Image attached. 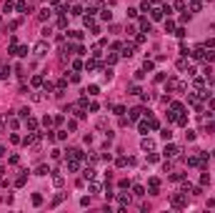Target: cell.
<instances>
[{"label":"cell","mask_w":215,"mask_h":213,"mask_svg":"<svg viewBox=\"0 0 215 213\" xmlns=\"http://www.w3.org/2000/svg\"><path fill=\"white\" fill-rule=\"evenodd\" d=\"M185 83L183 80H178V78H168V83H165V93H170V90H175V93H185Z\"/></svg>","instance_id":"obj_1"},{"label":"cell","mask_w":215,"mask_h":213,"mask_svg":"<svg viewBox=\"0 0 215 213\" xmlns=\"http://www.w3.org/2000/svg\"><path fill=\"white\" fill-rule=\"evenodd\" d=\"M170 206L173 208H185L188 206V193H173V196H170Z\"/></svg>","instance_id":"obj_2"},{"label":"cell","mask_w":215,"mask_h":213,"mask_svg":"<svg viewBox=\"0 0 215 213\" xmlns=\"http://www.w3.org/2000/svg\"><path fill=\"white\" fill-rule=\"evenodd\" d=\"M23 143H25V145H38V143H40V133H30V135H25Z\"/></svg>","instance_id":"obj_3"},{"label":"cell","mask_w":215,"mask_h":213,"mask_svg":"<svg viewBox=\"0 0 215 213\" xmlns=\"http://www.w3.org/2000/svg\"><path fill=\"white\" fill-rule=\"evenodd\" d=\"M148 188H150V196H158V190H160V178H150V181H148Z\"/></svg>","instance_id":"obj_4"},{"label":"cell","mask_w":215,"mask_h":213,"mask_svg":"<svg viewBox=\"0 0 215 213\" xmlns=\"http://www.w3.org/2000/svg\"><path fill=\"white\" fill-rule=\"evenodd\" d=\"M150 18H153V20H163V18H165V8H163V5L153 8V10H150Z\"/></svg>","instance_id":"obj_5"},{"label":"cell","mask_w":215,"mask_h":213,"mask_svg":"<svg viewBox=\"0 0 215 213\" xmlns=\"http://www.w3.org/2000/svg\"><path fill=\"white\" fill-rule=\"evenodd\" d=\"M33 53H35L38 58H43V55L48 53V43H45V40H40V43H38V45L33 48Z\"/></svg>","instance_id":"obj_6"},{"label":"cell","mask_w":215,"mask_h":213,"mask_svg":"<svg viewBox=\"0 0 215 213\" xmlns=\"http://www.w3.org/2000/svg\"><path fill=\"white\" fill-rule=\"evenodd\" d=\"M140 148L150 153V150H155V141H153V138H143V143H140Z\"/></svg>","instance_id":"obj_7"},{"label":"cell","mask_w":215,"mask_h":213,"mask_svg":"<svg viewBox=\"0 0 215 213\" xmlns=\"http://www.w3.org/2000/svg\"><path fill=\"white\" fill-rule=\"evenodd\" d=\"M178 153H180V148H178V145H165V156H168V158H175Z\"/></svg>","instance_id":"obj_8"},{"label":"cell","mask_w":215,"mask_h":213,"mask_svg":"<svg viewBox=\"0 0 215 213\" xmlns=\"http://www.w3.org/2000/svg\"><path fill=\"white\" fill-rule=\"evenodd\" d=\"M133 53H135V45L128 43V45H123V53H120V55H123V58H133Z\"/></svg>","instance_id":"obj_9"},{"label":"cell","mask_w":215,"mask_h":213,"mask_svg":"<svg viewBox=\"0 0 215 213\" xmlns=\"http://www.w3.org/2000/svg\"><path fill=\"white\" fill-rule=\"evenodd\" d=\"M88 190H90V193H98V190H100V181H98V178H90Z\"/></svg>","instance_id":"obj_10"},{"label":"cell","mask_w":215,"mask_h":213,"mask_svg":"<svg viewBox=\"0 0 215 213\" xmlns=\"http://www.w3.org/2000/svg\"><path fill=\"white\" fill-rule=\"evenodd\" d=\"M193 58H195V60H203V63H205V48H195V50H193Z\"/></svg>","instance_id":"obj_11"},{"label":"cell","mask_w":215,"mask_h":213,"mask_svg":"<svg viewBox=\"0 0 215 213\" xmlns=\"http://www.w3.org/2000/svg\"><path fill=\"white\" fill-rule=\"evenodd\" d=\"M100 68V63H98V58H90V60L85 63V70H98Z\"/></svg>","instance_id":"obj_12"},{"label":"cell","mask_w":215,"mask_h":213,"mask_svg":"<svg viewBox=\"0 0 215 213\" xmlns=\"http://www.w3.org/2000/svg\"><path fill=\"white\" fill-rule=\"evenodd\" d=\"M63 183H65V178L60 176V173H53V186H55V188H60Z\"/></svg>","instance_id":"obj_13"},{"label":"cell","mask_w":215,"mask_h":213,"mask_svg":"<svg viewBox=\"0 0 215 213\" xmlns=\"http://www.w3.org/2000/svg\"><path fill=\"white\" fill-rule=\"evenodd\" d=\"M80 168V161L78 158H68V170H78Z\"/></svg>","instance_id":"obj_14"},{"label":"cell","mask_w":215,"mask_h":213,"mask_svg":"<svg viewBox=\"0 0 215 213\" xmlns=\"http://www.w3.org/2000/svg\"><path fill=\"white\" fill-rule=\"evenodd\" d=\"M118 203H120V208H125V206L130 203V196H125V193H118Z\"/></svg>","instance_id":"obj_15"},{"label":"cell","mask_w":215,"mask_h":213,"mask_svg":"<svg viewBox=\"0 0 215 213\" xmlns=\"http://www.w3.org/2000/svg\"><path fill=\"white\" fill-rule=\"evenodd\" d=\"M25 125H28V130H35V128H38V121L33 118V115H28V118H25Z\"/></svg>","instance_id":"obj_16"},{"label":"cell","mask_w":215,"mask_h":213,"mask_svg":"<svg viewBox=\"0 0 215 213\" xmlns=\"http://www.w3.org/2000/svg\"><path fill=\"white\" fill-rule=\"evenodd\" d=\"M143 113H145V110H143V108L138 105V108H133V110H130V118L135 121V118H140V115H143Z\"/></svg>","instance_id":"obj_17"},{"label":"cell","mask_w":215,"mask_h":213,"mask_svg":"<svg viewBox=\"0 0 215 213\" xmlns=\"http://www.w3.org/2000/svg\"><path fill=\"white\" fill-rule=\"evenodd\" d=\"M48 18H50V8H43L38 13V20H48Z\"/></svg>","instance_id":"obj_18"},{"label":"cell","mask_w":215,"mask_h":213,"mask_svg":"<svg viewBox=\"0 0 215 213\" xmlns=\"http://www.w3.org/2000/svg\"><path fill=\"white\" fill-rule=\"evenodd\" d=\"M188 166H193V168H200V158H198V156H190V158H188Z\"/></svg>","instance_id":"obj_19"},{"label":"cell","mask_w":215,"mask_h":213,"mask_svg":"<svg viewBox=\"0 0 215 213\" xmlns=\"http://www.w3.org/2000/svg\"><path fill=\"white\" fill-rule=\"evenodd\" d=\"M150 25H153V23L148 20V18H140V30H148V33H150Z\"/></svg>","instance_id":"obj_20"},{"label":"cell","mask_w":215,"mask_h":213,"mask_svg":"<svg viewBox=\"0 0 215 213\" xmlns=\"http://www.w3.org/2000/svg\"><path fill=\"white\" fill-rule=\"evenodd\" d=\"M200 8H203V3H200V0H190V10H193V13H198Z\"/></svg>","instance_id":"obj_21"},{"label":"cell","mask_w":215,"mask_h":213,"mask_svg":"<svg viewBox=\"0 0 215 213\" xmlns=\"http://www.w3.org/2000/svg\"><path fill=\"white\" fill-rule=\"evenodd\" d=\"M33 85L38 88V85H45V78L43 75H33Z\"/></svg>","instance_id":"obj_22"},{"label":"cell","mask_w":215,"mask_h":213,"mask_svg":"<svg viewBox=\"0 0 215 213\" xmlns=\"http://www.w3.org/2000/svg\"><path fill=\"white\" fill-rule=\"evenodd\" d=\"M70 15H75V18H80V15H83V8H80V5H73V8H70Z\"/></svg>","instance_id":"obj_23"},{"label":"cell","mask_w":215,"mask_h":213,"mask_svg":"<svg viewBox=\"0 0 215 213\" xmlns=\"http://www.w3.org/2000/svg\"><path fill=\"white\" fill-rule=\"evenodd\" d=\"M193 85H195V90H203V88H205V78H195Z\"/></svg>","instance_id":"obj_24"},{"label":"cell","mask_w":215,"mask_h":213,"mask_svg":"<svg viewBox=\"0 0 215 213\" xmlns=\"http://www.w3.org/2000/svg\"><path fill=\"white\" fill-rule=\"evenodd\" d=\"M83 178H88V181L95 178V168H85V170H83Z\"/></svg>","instance_id":"obj_25"},{"label":"cell","mask_w":215,"mask_h":213,"mask_svg":"<svg viewBox=\"0 0 215 213\" xmlns=\"http://www.w3.org/2000/svg\"><path fill=\"white\" fill-rule=\"evenodd\" d=\"M13 53H15V55H20V58H25V55H28V48H25V45H20V48H15Z\"/></svg>","instance_id":"obj_26"},{"label":"cell","mask_w":215,"mask_h":213,"mask_svg":"<svg viewBox=\"0 0 215 213\" xmlns=\"http://www.w3.org/2000/svg\"><path fill=\"white\" fill-rule=\"evenodd\" d=\"M48 173H50V168L48 166H40V168L35 170V176H48Z\"/></svg>","instance_id":"obj_27"},{"label":"cell","mask_w":215,"mask_h":213,"mask_svg":"<svg viewBox=\"0 0 215 213\" xmlns=\"http://www.w3.org/2000/svg\"><path fill=\"white\" fill-rule=\"evenodd\" d=\"M133 193H135V196H140V198H143V196H145V188H143V186H133Z\"/></svg>","instance_id":"obj_28"},{"label":"cell","mask_w":215,"mask_h":213,"mask_svg":"<svg viewBox=\"0 0 215 213\" xmlns=\"http://www.w3.org/2000/svg\"><path fill=\"white\" fill-rule=\"evenodd\" d=\"M33 206H43V196H40V193H33Z\"/></svg>","instance_id":"obj_29"},{"label":"cell","mask_w":215,"mask_h":213,"mask_svg":"<svg viewBox=\"0 0 215 213\" xmlns=\"http://www.w3.org/2000/svg\"><path fill=\"white\" fill-rule=\"evenodd\" d=\"M68 35L73 38V40H80V38H83V33H80V30H68Z\"/></svg>","instance_id":"obj_30"},{"label":"cell","mask_w":215,"mask_h":213,"mask_svg":"<svg viewBox=\"0 0 215 213\" xmlns=\"http://www.w3.org/2000/svg\"><path fill=\"white\" fill-rule=\"evenodd\" d=\"M15 10H18V13H25V10H28V3H25V0H20V3L15 5Z\"/></svg>","instance_id":"obj_31"},{"label":"cell","mask_w":215,"mask_h":213,"mask_svg":"<svg viewBox=\"0 0 215 213\" xmlns=\"http://www.w3.org/2000/svg\"><path fill=\"white\" fill-rule=\"evenodd\" d=\"M85 93H88V95H98V93H100V88H98V85H88Z\"/></svg>","instance_id":"obj_32"},{"label":"cell","mask_w":215,"mask_h":213,"mask_svg":"<svg viewBox=\"0 0 215 213\" xmlns=\"http://www.w3.org/2000/svg\"><path fill=\"white\" fill-rule=\"evenodd\" d=\"M25 181H28V176H18V178H15V186L20 188V186H25Z\"/></svg>","instance_id":"obj_33"},{"label":"cell","mask_w":215,"mask_h":213,"mask_svg":"<svg viewBox=\"0 0 215 213\" xmlns=\"http://www.w3.org/2000/svg\"><path fill=\"white\" fill-rule=\"evenodd\" d=\"M100 15H103V20H113V13L105 8V10H100Z\"/></svg>","instance_id":"obj_34"},{"label":"cell","mask_w":215,"mask_h":213,"mask_svg":"<svg viewBox=\"0 0 215 213\" xmlns=\"http://www.w3.org/2000/svg\"><path fill=\"white\" fill-rule=\"evenodd\" d=\"M83 23H85L88 28H93V25H95V20H93V15H85V18H83Z\"/></svg>","instance_id":"obj_35"},{"label":"cell","mask_w":215,"mask_h":213,"mask_svg":"<svg viewBox=\"0 0 215 213\" xmlns=\"http://www.w3.org/2000/svg\"><path fill=\"white\" fill-rule=\"evenodd\" d=\"M115 166H118V168H125V166H128V158H123V156H120L118 161H115Z\"/></svg>","instance_id":"obj_36"},{"label":"cell","mask_w":215,"mask_h":213,"mask_svg":"<svg viewBox=\"0 0 215 213\" xmlns=\"http://www.w3.org/2000/svg\"><path fill=\"white\" fill-rule=\"evenodd\" d=\"M65 138H68L65 130H58V133H55V141H65Z\"/></svg>","instance_id":"obj_37"},{"label":"cell","mask_w":215,"mask_h":213,"mask_svg":"<svg viewBox=\"0 0 215 213\" xmlns=\"http://www.w3.org/2000/svg\"><path fill=\"white\" fill-rule=\"evenodd\" d=\"M65 25H68V18L60 15V18H58V28H65Z\"/></svg>","instance_id":"obj_38"},{"label":"cell","mask_w":215,"mask_h":213,"mask_svg":"<svg viewBox=\"0 0 215 213\" xmlns=\"http://www.w3.org/2000/svg\"><path fill=\"white\" fill-rule=\"evenodd\" d=\"M175 30V23L173 20H165V33H173Z\"/></svg>","instance_id":"obj_39"},{"label":"cell","mask_w":215,"mask_h":213,"mask_svg":"<svg viewBox=\"0 0 215 213\" xmlns=\"http://www.w3.org/2000/svg\"><path fill=\"white\" fill-rule=\"evenodd\" d=\"M115 63H118V55L110 53V55H108V65H115Z\"/></svg>","instance_id":"obj_40"},{"label":"cell","mask_w":215,"mask_h":213,"mask_svg":"<svg viewBox=\"0 0 215 213\" xmlns=\"http://www.w3.org/2000/svg\"><path fill=\"white\" fill-rule=\"evenodd\" d=\"M148 161H150V163H158V161H160V156H158V153H153V150H150V156H148Z\"/></svg>","instance_id":"obj_41"},{"label":"cell","mask_w":215,"mask_h":213,"mask_svg":"<svg viewBox=\"0 0 215 213\" xmlns=\"http://www.w3.org/2000/svg\"><path fill=\"white\" fill-rule=\"evenodd\" d=\"M140 10H143V13H150V10H153V8H150V0H145V3L140 5Z\"/></svg>","instance_id":"obj_42"},{"label":"cell","mask_w":215,"mask_h":213,"mask_svg":"<svg viewBox=\"0 0 215 213\" xmlns=\"http://www.w3.org/2000/svg\"><path fill=\"white\" fill-rule=\"evenodd\" d=\"M210 183V176H208V173H203V176H200V186H208Z\"/></svg>","instance_id":"obj_43"},{"label":"cell","mask_w":215,"mask_h":213,"mask_svg":"<svg viewBox=\"0 0 215 213\" xmlns=\"http://www.w3.org/2000/svg\"><path fill=\"white\" fill-rule=\"evenodd\" d=\"M155 65H153V60H148V58H145V63H143V70H153Z\"/></svg>","instance_id":"obj_44"},{"label":"cell","mask_w":215,"mask_h":213,"mask_svg":"<svg viewBox=\"0 0 215 213\" xmlns=\"http://www.w3.org/2000/svg\"><path fill=\"white\" fill-rule=\"evenodd\" d=\"M90 55H93V58H100V55H103V53H100V45H95V48H93V53H90Z\"/></svg>","instance_id":"obj_45"},{"label":"cell","mask_w":215,"mask_h":213,"mask_svg":"<svg viewBox=\"0 0 215 213\" xmlns=\"http://www.w3.org/2000/svg\"><path fill=\"white\" fill-rule=\"evenodd\" d=\"M213 60H215V53H205V63H208V65H210V63H213Z\"/></svg>","instance_id":"obj_46"},{"label":"cell","mask_w":215,"mask_h":213,"mask_svg":"<svg viewBox=\"0 0 215 213\" xmlns=\"http://www.w3.org/2000/svg\"><path fill=\"white\" fill-rule=\"evenodd\" d=\"M163 138H165V141H170V138H173V130H170V128H165V130H163Z\"/></svg>","instance_id":"obj_47"},{"label":"cell","mask_w":215,"mask_h":213,"mask_svg":"<svg viewBox=\"0 0 215 213\" xmlns=\"http://www.w3.org/2000/svg\"><path fill=\"white\" fill-rule=\"evenodd\" d=\"M138 128H140V133H148V128H150V125H148V121H143Z\"/></svg>","instance_id":"obj_48"},{"label":"cell","mask_w":215,"mask_h":213,"mask_svg":"<svg viewBox=\"0 0 215 213\" xmlns=\"http://www.w3.org/2000/svg\"><path fill=\"white\" fill-rule=\"evenodd\" d=\"M140 93H143V90H140L138 85H133V88H130V95H140Z\"/></svg>","instance_id":"obj_49"},{"label":"cell","mask_w":215,"mask_h":213,"mask_svg":"<svg viewBox=\"0 0 215 213\" xmlns=\"http://www.w3.org/2000/svg\"><path fill=\"white\" fill-rule=\"evenodd\" d=\"M185 138L188 141H195V130H185Z\"/></svg>","instance_id":"obj_50"},{"label":"cell","mask_w":215,"mask_h":213,"mask_svg":"<svg viewBox=\"0 0 215 213\" xmlns=\"http://www.w3.org/2000/svg\"><path fill=\"white\" fill-rule=\"evenodd\" d=\"M30 115V108H20V118H28Z\"/></svg>","instance_id":"obj_51"},{"label":"cell","mask_w":215,"mask_h":213,"mask_svg":"<svg viewBox=\"0 0 215 213\" xmlns=\"http://www.w3.org/2000/svg\"><path fill=\"white\" fill-rule=\"evenodd\" d=\"M178 68H180V70H185V68H188V63H185V58H180V60H178Z\"/></svg>","instance_id":"obj_52"},{"label":"cell","mask_w":215,"mask_h":213,"mask_svg":"<svg viewBox=\"0 0 215 213\" xmlns=\"http://www.w3.org/2000/svg\"><path fill=\"white\" fill-rule=\"evenodd\" d=\"M43 123H45V125H48V128H50V125H53V123H55V121H53V118H50V115H45V118H43Z\"/></svg>","instance_id":"obj_53"},{"label":"cell","mask_w":215,"mask_h":213,"mask_svg":"<svg viewBox=\"0 0 215 213\" xmlns=\"http://www.w3.org/2000/svg\"><path fill=\"white\" fill-rule=\"evenodd\" d=\"M208 108H210V110H215V98H208Z\"/></svg>","instance_id":"obj_54"},{"label":"cell","mask_w":215,"mask_h":213,"mask_svg":"<svg viewBox=\"0 0 215 213\" xmlns=\"http://www.w3.org/2000/svg\"><path fill=\"white\" fill-rule=\"evenodd\" d=\"M68 3H73V0H65V5H68Z\"/></svg>","instance_id":"obj_55"},{"label":"cell","mask_w":215,"mask_h":213,"mask_svg":"<svg viewBox=\"0 0 215 213\" xmlns=\"http://www.w3.org/2000/svg\"><path fill=\"white\" fill-rule=\"evenodd\" d=\"M213 158H215V150H213Z\"/></svg>","instance_id":"obj_56"}]
</instances>
